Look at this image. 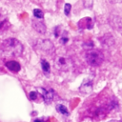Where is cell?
I'll list each match as a JSON object with an SVG mask.
<instances>
[{
  "label": "cell",
  "mask_w": 122,
  "mask_h": 122,
  "mask_svg": "<svg viewBox=\"0 0 122 122\" xmlns=\"http://www.w3.org/2000/svg\"><path fill=\"white\" fill-rule=\"evenodd\" d=\"M3 50L11 56H20L23 52V45L21 42L15 38L6 39L2 43Z\"/></svg>",
  "instance_id": "1"
},
{
  "label": "cell",
  "mask_w": 122,
  "mask_h": 122,
  "mask_svg": "<svg viewBox=\"0 0 122 122\" xmlns=\"http://www.w3.org/2000/svg\"><path fill=\"white\" fill-rule=\"evenodd\" d=\"M86 61L92 67L100 66L104 61V54L99 50H90L85 54Z\"/></svg>",
  "instance_id": "2"
},
{
  "label": "cell",
  "mask_w": 122,
  "mask_h": 122,
  "mask_svg": "<svg viewBox=\"0 0 122 122\" xmlns=\"http://www.w3.org/2000/svg\"><path fill=\"white\" fill-rule=\"evenodd\" d=\"M54 65H55V68L59 71H70L73 64H72V61L67 57V56H64V55H59L55 58L54 60Z\"/></svg>",
  "instance_id": "3"
},
{
  "label": "cell",
  "mask_w": 122,
  "mask_h": 122,
  "mask_svg": "<svg viewBox=\"0 0 122 122\" xmlns=\"http://www.w3.org/2000/svg\"><path fill=\"white\" fill-rule=\"evenodd\" d=\"M109 24L118 33L122 35V17L118 15H112L109 18Z\"/></svg>",
  "instance_id": "4"
},
{
  "label": "cell",
  "mask_w": 122,
  "mask_h": 122,
  "mask_svg": "<svg viewBox=\"0 0 122 122\" xmlns=\"http://www.w3.org/2000/svg\"><path fill=\"white\" fill-rule=\"evenodd\" d=\"M38 48L43 51L50 52L53 50V44L50 40H39L38 41Z\"/></svg>",
  "instance_id": "5"
},
{
  "label": "cell",
  "mask_w": 122,
  "mask_h": 122,
  "mask_svg": "<svg viewBox=\"0 0 122 122\" xmlns=\"http://www.w3.org/2000/svg\"><path fill=\"white\" fill-rule=\"evenodd\" d=\"M54 95H55L54 90H52V89H50L47 91L43 90V99H44L45 103H47V104L51 103L54 99Z\"/></svg>",
  "instance_id": "6"
},
{
  "label": "cell",
  "mask_w": 122,
  "mask_h": 122,
  "mask_svg": "<svg viewBox=\"0 0 122 122\" xmlns=\"http://www.w3.org/2000/svg\"><path fill=\"white\" fill-rule=\"evenodd\" d=\"M32 28L39 33L41 34H44L47 30V28H46V25L39 21V20H32Z\"/></svg>",
  "instance_id": "7"
},
{
  "label": "cell",
  "mask_w": 122,
  "mask_h": 122,
  "mask_svg": "<svg viewBox=\"0 0 122 122\" xmlns=\"http://www.w3.org/2000/svg\"><path fill=\"white\" fill-rule=\"evenodd\" d=\"M6 67L8 68V70H10V71L12 72H18L21 69V66L20 64L17 62V61H14V60H10V61H7L5 63Z\"/></svg>",
  "instance_id": "8"
},
{
  "label": "cell",
  "mask_w": 122,
  "mask_h": 122,
  "mask_svg": "<svg viewBox=\"0 0 122 122\" xmlns=\"http://www.w3.org/2000/svg\"><path fill=\"white\" fill-rule=\"evenodd\" d=\"M41 67H42V70L44 71L45 74H49L50 71H51V66H50V63L45 60V59H42L41 60Z\"/></svg>",
  "instance_id": "9"
},
{
  "label": "cell",
  "mask_w": 122,
  "mask_h": 122,
  "mask_svg": "<svg viewBox=\"0 0 122 122\" xmlns=\"http://www.w3.org/2000/svg\"><path fill=\"white\" fill-rule=\"evenodd\" d=\"M92 84L91 81H89L88 83H84L83 82V84L80 87L81 92H90L92 91Z\"/></svg>",
  "instance_id": "10"
},
{
  "label": "cell",
  "mask_w": 122,
  "mask_h": 122,
  "mask_svg": "<svg viewBox=\"0 0 122 122\" xmlns=\"http://www.w3.org/2000/svg\"><path fill=\"white\" fill-rule=\"evenodd\" d=\"M56 109H57V111H58L60 113H62V114H64V115H66V116H68V115L70 114V112H69L67 107L64 106V105H62V104H61V105H57V106H56Z\"/></svg>",
  "instance_id": "11"
},
{
  "label": "cell",
  "mask_w": 122,
  "mask_h": 122,
  "mask_svg": "<svg viewBox=\"0 0 122 122\" xmlns=\"http://www.w3.org/2000/svg\"><path fill=\"white\" fill-rule=\"evenodd\" d=\"M33 15L37 19H42L44 17V13H43V11L40 9H34L33 10Z\"/></svg>",
  "instance_id": "12"
},
{
  "label": "cell",
  "mask_w": 122,
  "mask_h": 122,
  "mask_svg": "<svg viewBox=\"0 0 122 122\" xmlns=\"http://www.w3.org/2000/svg\"><path fill=\"white\" fill-rule=\"evenodd\" d=\"M39 97H40V94L37 92H30V100L37 101V98H39Z\"/></svg>",
  "instance_id": "13"
},
{
  "label": "cell",
  "mask_w": 122,
  "mask_h": 122,
  "mask_svg": "<svg viewBox=\"0 0 122 122\" xmlns=\"http://www.w3.org/2000/svg\"><path fill=\"white\" fill-rule=\"evenodd\" d=\"M71 4L66 3V4H65V7H64V11H65V14H66V15H69V14H70V12H71Z\"/></svg>",
  "instance_id": "14"
},
{
  "label": "cell",
  "mask_w": 122,
  "mask_h": 122,
  "mask_svg": "<svg viewBox=\"0 0 122 122\" xmlns=\"http://www.w3.org/2000/svg\"><path fill=\"white\" fill-rule=\"evenodd\" d=\"M59 29H60L59 26H57V27L54 29V36H55V37H58V36H59V31H60Z\"/></svg>",
  "instance_id": "15"
},
{
  "label": "cell",
  "mask_w": 122,
  "mask_h": 122,
  "mask_svg": "<svg viewBox=\"0 0 122 122\" xmlns=\"http://www.w3.org/2000/svg\"><path fill=\"white\" fill-rule=\"evenodd\" d=\"M68 39H69V38H68L67 36H64V37L62 38V40H61V41H62V43H66V42L68 41Z\"/></svg>",
  "instance_id": "16"
},
{
  "label": "cell",
  "mask_w": 122,
  "mask_h": 122,
  "mask_svg": "<svg viewBox=\"0 0 122 122\" xmlns=\"http://www.w3.org/2000/svg\"><path fill=\"white\" fill-rule=\"evenodd\" d=\"M34 122H45V121H43L42 119H35Z\"/></svg>",
  "instance_id": "17"
},
{
  "label": "cell",
  "mask_w": 122,
  "mask_h": 122,
  "mask_svg": "<svg viewBox=\"0 0 122 122\" xmlns=\"http://www.w3.org/2000/svg\"><path fill=\"white\" fill-rule=\"evenodd\" d=\"M107 122H118V120H116V119H112V120H109V121H107Z\"/></svg>",
  "instance_id": "18"
}]
</instances>
